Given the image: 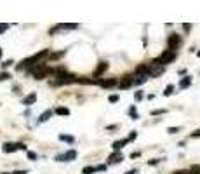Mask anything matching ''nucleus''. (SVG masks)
<instances>
[{
	"instance_id": "6e6552de",
	"label": "nucleus",
	"mask_w": 200,
	"mask_h": 174,
	"mask_svg": "<svg viewBox=\"0 0 200 174\" xmlns=\"http://www.w3.org/2000/svg\"><path fill=\"white\" fill-rule=\"evenodd\" d=\"M117 85L120 87V89H127V87H132V75H127V77H124L120 82H117Z\"/></svg>"
},
{
	"instance_id": "412c9836",
	"label": "nucleus",
	"mask_w": 200,
	"mask_h": 174,
	"mask_svg": "<svg viewBox=\"0 0 200 174\" xmlns=\"http://www.w3.org/2000/svg\"><path fill=\"white\" fill-rule=\"evenodd\" d=\"M11 78V75L7 73V71H2V73H0V82H5V80H9Z\"/></svg>"
},
{
	"instance_id": "0eeeda50",
	"label": "nucleus",
	"mask_w": 200,
	"mask_h": 174,
	"mask_svg": "<svg viewBox=\"0 0 200 174\" xmlns=\"http://www.w3.org/2000/svg\"><path fill=\"white\" fill-rule=\"evenodd\" d=\"M179 44H181V37L179 35H171L169 39H167V45H169V49L171 51H176V47H178Z\"/></svg>"
},
{
	"instance_id": "473e14b6",
	"label": "nucleus",
	"mask_w": 200,
	"mask_h": 174,
	"mask_svg": "<svg viewBox=\"0 0 200 174\" xmlns=\"http://www.w3.org/2000/svg\"><path fill=\"white\" fill-rule=\"evenodd\" d=\"M141 98H143V92L138 91V92H136V99H141Z\"/></svg>"
},
{
	"instance_id": "c85d7f7f",
	"label": "nucleus",
	"mask_w": 200,
	"mask_h": 174,
	"mask_svg": "<svg viewBox=\"0 0 200 174\" xmlns=\"http://www.w3.org/2000/svg\"><path fill=\"white\" fill-rule=\"evenodd\" d=\"M191 138H200V129H197L195 132H191Z\"/></svg>"
},
{
	"instance_id": "e433bc0d",
	"label": "nucleus",
	"mask_w": 200,
	"mask_h": 174,
	"mask_svg": "<svg viewBox=\"0 0 200 174\" xmlns=\"http://www.w3.org/2000/svg\"><path fill=\"white\" fill-rule=\"evenodd\" d=\"M174 174H190V171H178V172H174Z\"/></svg>"
},
{
	"instance_id": "9b49d317",
	"label": "nucleus",
	"mask_w": 200,
	"mask_h": 174,
	"mask_svg": "<svg viewBox=\"0 0 200 174\" xmlns=\"http://www.w3.org/2000/svg\"><path fill=\"white\" fill-rule=\"evenodd\" d=\"M122 160H124V157H122L120 152H115V153H111V155L108 157V162H110V164H117V162H122Z\"/></svg>"
},
{
	"instance_id": "aec40b11",
	"label": "nucleus",
	"mask_w": 200,
	"mask_h": 174,
	"mask_svg": "<svg viewBox=\"0 0 200 174\" xmlns=\"http://www.w3.org/2000/svg\"><path fill=\"white\" fill-rule=\"evenodd\" d=\"M172 92H174V85H172V84H169V85L165 87L164 94H165V96H171V94H172Z\"/></svg>"
},
{
	"instance_id": "4be33fe9",
	"label": "nucleus",
	"mask_w": 200,
	"mask_h": 174,
	"mask_svg": "<svg viewBox=\"0 0 200 174\" xmlns=\"http://www.w3.org/2000/svg\"><path fill=\"white\" fill-rule=\"evenodd\" d=\"M190 174H200V167L198 165H193V167L190 169Z\"/></svg>"
},
{
	"instance_id": "58836bf2",
	"label": "nucleus",
	"mask_w": 200,
	"mask_h": 174,
	"mask_svg": "<svg viewBox=\"0 0 200 174\" xmlns=\"http://www.w3.org/2000/svg\"><path fill=\"white\" fill-rule=\"evenodd\" d=\"M125 174H138V171L134 169V171H129V172H125Z\"/></svg>"
},
{
	"instance_id": "bb28decb",
	"label": "nucleus",
	"mask_w": 200,
	"mask_h": 174,
	"mask_svg": "<svg viewBox=\"0 0 200 174\" xmlns=\"http://www.w3.org/2000/svg\"><path fill=\"white\" fill-rule=\"evenodd\" d=\"M162 113H165V110H153L151 115H162Z\"/></svg>"
},
{
	"instance_id": "5701e85b",
	"label": "nucleus",
	"mask_w": 200,
	"mask_h": 174,
	"mask_svg": "<svg viewBox=\"0 0 200 174\" xmlns=\"http://www.w3.org/2000/svg\"><path fill=\"white\" fill-rule=\"evenodd\" d=\"M7 28H9V25H7V23H2V25H0V35L4 33V31H7Z\"/></svg>"
},
{
	"instance_id": "dca6fc26",
	"label": "nucleus",
	"mask_w": 200,
	"mask_h": 174,
	"mask_svg": "<svg viewBox=\"0 0 200 174\" xmlns=\"http://www.w3.org/2000/svg\"><path fill=\"white\" fill-rule=\"evenodd\" d=\"M188 85H191V77H184L181 82H179V87H181V89H186Z\"/></svg>"
},
{
	"instance_id": "2eb2a0df",
	"label": "nucleus",
	"mask_w": 200,
	"mask_h": 174,
	"mask_svg": "<svg viewBox=\"0 0 200 174\" xmlns=\"http://www.w3.org/2000/svg\"><path fill=\"white\" fill-rule=\"evenodd\" d=\"M124 144H127V139H120V141H115V143H113V150H115V152H120V148L124 146Z\"/></svg>"
},
{
	"instance_id": "39448f33",
	"label": "nucleus",
	"mask_w": 200,
	"mask_h": 174,
	"mask_svg": "<svg viewBox=\"0 0 200 174\" xmlns=\"http://www.w3.org/2000/svg\"><path fill=\"white\" fill-rule=\"evenodd\" d=\"M2 150H4L5 153H12V152H16V150H26V144H23V143H5L4 146H2Z\"/></svg>"
},
{
	"instance_id": "a19ab883",
	"label": "nucleus",
	"mask_w": 200,
	"mask_h": 174,
	"mask_svg": "<svg viewBox=\"0 0 200 174\" xmlns=\"http://www.w3.org/2000/svg\"><path fill=\"white\" fill-rule=\"evenodd\" d=\"M2 174H7V172H2Z\"/></svg>"
},
{
	"instance_id": "7ed1b4c3",
	"label": "nucleus",
	"mask_w": 200,
	"mask_h": 174,
	"mask_svg": "<svg viewBox=\"0 0 200 174\" xmlns=\"http://www.w3.org/2000/svg\"><path fill=\"white\" fill-rule=\"evenodd\" d=\"M176 59V51H171V49H167V51H164L162 52V54H160L158 57H157V63H158V65H169V63H172V61Z\"/></svg>"
},
{
	"instance_id": "f3484780",
	"label": "nucleus",
	"mask_w": 200,
	"mask_h": 174,
	"mask_svg": "<svg viewBox=\"0 0 200 174\" xmlns=\"http://www.w3.org/2000/svg\"><path fill=\"white\" fill-rule=\"evenodd\" d=\"M56 113H58V115H70V110H68L66 106H58V108H56Z\"/></svg>"
},
{
	"instance_id": "a878e982",
	"label": "nucleus",
	"mask_w": 200,
	"mask_h": 174,
	"mask_svg": "<svg viewBox=\"0 0 200 174\" xmlns=\"http://www.w3.org/2000/svg\"><path fill=\"white\" fill-rule=\"evenodd\" d=\"M136 138H138V132H136V130H132V132L129 134V138H127V141H131V139H136Z\"/></svg>"
},
{
	"instance_id": "f03ea898",
	"label": "nucleus",
	"mask_w": 200,
	"mask_h": 174,
	"mask_svg": "<svg viewBox=\"0 0 200 174\" xmlns=\"http://www.w3.org/2000/svg\"><path fill=\"white\" fill-rule=\"evenodd\" d=\"M47 56H49V51H47V49H44V51H40L38 54H35V56H31V57H28V59H24V61H23V65H19V66H18V70H23V68H31V66L38 65L40 61L44 59V57H47Z\"/></svg>"
},
{
	"instance_id": "72a5a7b5",
	"label": "nucleus",
	"mask_w": 200,
	"mask_h": 174,
	"mask_svg": "<svg viewBox=\"0 0 200 174\" xmlns=\"http://www.w3.org/2000/svg\"><path fill=\"white\" fill-rule=\"evenodd\" d=\"M158 164V158H153V160H150V165H157Z\"/></svg>"
},
{
	"instance_id": "f8f14e48",
	"label": "nucleus",
	"mask_w": 200,
	"mask_h": 174,
	"mask_svg": "<svg viewBox=\"0 0 200 174\" xmlns=\"http://www.w3.org/2000/svg\"><path fill=\"white\" fill-rule=\"evenodd\" d=\"M37 101V94L35 92H31V94H28L24 99H23V104H26V106H30V104H33Z\"/></svg>"
},
{
	"instance_id": "c756f323",
	"label": "nucleus",
	"mask_w": 200,
	"mask_h": 174,
	"mask_svg": "<svg viewBox=\"0 0 200 174\" xmlns=\"http://www.w3.org/2000/svg\"><path fill=\"white\" fill-rule=\"evenodd\" d=\"M131 115H132V118H138V113H136V108H131Z\"/></svg>"
},
{
	"instance_id": "b1692460",
	"label": "nucleus",
	"mask_w": 200,
	"mask_h": 174,
	"mask_svg": "<svg viewBox=\"0 0 200 174\" xmlns=\"http://www.w3.org/2000/svg\"><path fill=\"white\" fill-rule=\"evenodd\" d=\"M167 132H169V134H176V132H179V127H169Z\"/></svg>"
},
{
	"instance_id": "f704fd0d",
	"label": "nucleus",
	"mask_w": 200,
	"mask_h": 174,
	"mask_svg": "<svg viewBox=\"0 0 200 174\" xmlns=\"http://www.w3.org/2000/svg\"><path fill=\"white\" fill-rule=\"evenodd\" d=\"M2 65H4V66H11V65H12V59H9V61H5V63H2Z\"/></svg>"
},
{
	"instance_id": "a211bd4d",
	"label": "nucleus",
	"mask_w": 200,
	"mask_h": 174,
	"mask_svg": "<svg viewBox=\"0 0 200 174\" xmlns=\"http://www.w3.org/2000/svg\"><path fill=\"white\" fill-rule=\"evenodd\" d=\"M59 139H61V141H66V143H73V141H75L73 136H68V134H59Z\"/></svg>"
},
{
	"instance_id": "ddd939ff",
	"label": "nucleus",
	"mask_w": 200,
	"mask_h": 174,
	"mask_svg": "<svg viewBox=\"0 0 200 174\" xmlns=\"http://www.w3.org/2000/svg\"><path fill=\"white\" fill-rule=\"evenodd\" d=\"M108 70V63H99V66L96 68V71H94V77H99L101 73H104Z\"/></svg>"
},
{
	"instance_id": "6ab92c4d",
	"label": "nucleus",
	"mask_w": 200,
	"mask_h": 174,
	"mask_svg": "<svg viewBox=\"0 0 200 174\" xmlns=\"http://www.w3.org/2000/svg\"><path fill=\"white\" fill-rule=\"evenodd\" d=\"M94 172H96V169H94L92 165H87V167L82 169V174H94Z\"/></svg>"
},
{
	"instance_id": "423d86ee",
	"label": "nucleus",
	"mask_w": 200,
	"mask_h": 174,
	"mask_svg": "<svg viewBox=\"0 0 200 174\" xmlns=\"http://www.w3.org/2000/svg\"><path fill=\"white\" fill-rule=\"evenodd\" d=\"M75 158H77V152H75V150H70V152L56 157V160H58V162H70V160H75Z\"/></svg>"
},
{
	"instance_id": "f257e3e1",
	"label": "nucleus",
	"mask_w": 200,
	"mask_h": 174,
	"mask_svg": "<svg viewBox=\"0 0 200 174\" xmlns=\"http://www.w3.org/2000/svg\"><path fill=\"white\" fill-rule=\"evenodd\" d=\"M30 73L33 75L37 80H42V78H45V77H49V75H52V73H54V70H52V68H47L44 63H38V65H35V66H31V68H30Z\"/></svg>"
},
{
	"instance_id": "1a4fd4ad",
	"label": "nucleus",
	"mask_w": 200,
	"mask_h": 174,
	"mask_svg": "<svg viewBox=\"0 0 200 174\" xmlns=\"http://www.w3.org/2000/svg\"><path fill=\"white\" fill-rule=\"evenodd\" d=\"M99 85L103 89H110V87L117 85V78H106V80H99Z\"/></svg>"
},
{
	"instance_id": "2f4dec72",
	"label": "nucleus",
	"mask_w": 200,
	"mask_h": 174,
	"mask_svg": "<svg viewBox=\"0 0 200 174\" xmlns=\"http://www.w3.org/2000/svg\"><path fill=\"white\" fill-rule=\"evenodd\" d=\"M183 30H184V31H190V30H191V25H183Z\"/></svg>"
},
{
	"instance_id": "c9c22d12",
	"label": "nucleus",
	"mask_w": 200,
	"mask_h": 174,
	"mask_svg": "<svg viewBox=\"0 0 200 174\" xmlns=\"http://www.w3.org/2000/svg\"><path fill=\"white\" fill-rule=\"evenodd\" d=\"M139 157V152H136V153H131V158H138Z\"/></svg>"
},
{
	"instance_id": "7c9ffc66",
	"label": "nucleus",
	"mask_w": 200,
	"mask_h": 174,
	"mask_svg": "<svg viewBox=\"0 0 200 174\" xmlns=\"http://www.w3.org/2000/svg\"><path fill=\"white\" fill-rule=\"evenodd\" d=\"M96 171H106V165H98V167H94Z\"/></svg>"
},
{
	"instance_id": "20e7f679",
	"label": "nucleus",
	"mask_w": 200,
	"mask_h": 174,
	"mask_svg": "<svg viewBox=\"0 0 200 174\" xmlns=\"http://www.w3.org/2000/svg\"><path fill=\"white\" fill-rule=\"evenodd\" d=\"M146 70H148V75H150V77H160V75L164 73L165 68L153 59V61H150V63H146Z\"/></svg>"
},
{
	"instance_id": "4c0bfd02",
	"label": "nucleus",
	"mask_w": 200,
	"mask_h": 174,
	"mask_svg": "<svg viewBox=\"0 0 200 174\" xmlns=\"http://www.w3.org/2000/svg\"><path fill=\"white\" fill-rule=\"evenodd\" d=\"M14 174H26V171H16Z\"/></svg>"
},
{
	"instance_id": "393cba45",
	"label": "nucleus",
	"mask_w": 200,
	"mask_h": 174,
	"mask_svg": "<svg viewBox=\"0 0 200 174\" xmlns=\"http://www.w3.org/2000/svg\"><path fill=\"white\" fill-rule=\"evenodd\" d=\"M108 99H110V103H117V101H118V96H117V94H111Z\"/></svg>"
},
{
	"instance_id": "9d476101",
	"label": "nucleus",
	"mask_w": 200,
	"mask_h": 174,
	"mask_svg": "<svg viewBox=\"0 0 200 174\" xmlns=\"http://www.w3.org/2000/svg\"><path fill=\"white\" fill-rule=\"evenodd\" d=\"M77 82L82 85H96V84H99V80L98 78H77Z\"/></svg>"
},
{
	"instance_id": "cd10ccee",
	"label": "nucleus",
	"mask_w": 200,
	"mask_h": 174,
	"mask_svg": "<svg viewBox=\"0 0 200 174\" xmlns=\"http://www.w3.org/2000/svg\"><path fill=\"white\" fill-rule=\"evenodd\" d=\"M28 158H30V160H35V158H37V153H33V152H28Z\"/></svg>"
},
{
	"instance_id": "ea45409f",
	"label": "nucleus",
	"mask_w": 200,
	"mask_h": 174,
	"mask_svg": "<svg viewBox=\"0 0 200 174\" xmlns=\"http://www.w3.org/2000/svg\"><path fill=\"white\" fill-rule=\"evenodd\" d=\"M0 57H2V49H0Z\"/></svg>"
},
{
	"instance_id": "4468645a",
	"label": "nucleus",
	"mask_w": 200,
	"mask_h": 174,
	"mask_svg": "<svg viewBox=\"0 0 200 174\" xmlns=\"http://www.w3.org/2000/svg\"><path fill=\"white\" fill-rule=\"evenodd\" d=\"M52 117V110H45L42 115H40V118H38V122H47L49 118Z\"/></svg>"
}]
</instances>
